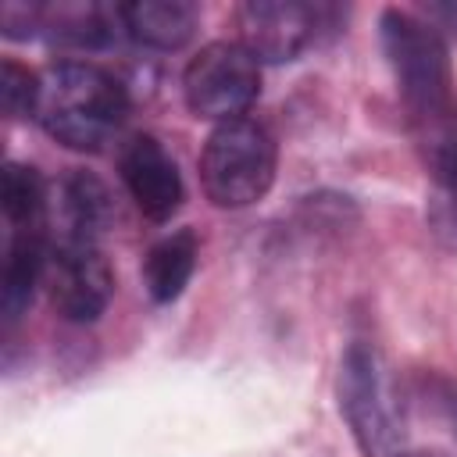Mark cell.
Listing matches in <instances>:
<instances>
[{
    "label": "cell",
    "mask_w": 457,
    "mask_h": 457,
    "mask_svg": "<svg viewBox=\"0 0 457 457\" xmlns=\"http://www.w3.org/2000/svg\"><path fill=\"white\" fill-rule=\"evenodd\" d=\"M46 253H50V243H46L43 228L11 232V243L4 253V275H0V314H4L7 332L29 314L36 289L43 286Z\"/></svg>",
    "instance_id": "cell-10"
},
{
    "label": "cell",
    "mask_w": 457,
    "mask_h": 457,
    "mask_svg": "<svg viewBox=\"0 0 457 457\" xmlns=\"http://www.w3.org/2000/svg\"><path fill=\"white\" fill-rule=\"evenodd\" d=\"M378 43L393 71L396 93L418 129H428L453 111L450 46L421 14L386 7L378 14Z\"/></svg>",
    "instance_id": "cell-2"
},
{
    "label": "cell",
    "mask_w": 457,
    "mask_h": 457,
    "mask_svg": "<svg viewBox=\"0 0 457 457\" xmlns=\"http://www.w3.org/2000/svg\"><path fill=\"white\" fill-rule=\"evenodd\" d=\"M129 118V89L93 61H57L39 71L36 121L68 150L96 154Z\"/></svg>",
    "instance_id": "cell-1"
},
{
    "label": "cell",
    "mask_w": 457,
    "mask_h": 457,
    "mask_svg": "<svg viewBox=\"0 0 457 457\" xmlns=\"http://www.w3.org/2000/svg\"><path fill=\"white\" fill-rule=\"evenodd\" d=\"M278 168V143L257 118L214 125L200 154L204 196L221 211H239L268 196Z\"/></svg>",
    "instance_id": "cell-4"
},
{
    "label": "cell",
    "mask_w": 457,
    "mask_h": 457,
    "mask_svg": "<svg viewBox=\"0 0 457 457\" xmlns=\"http://www.w3.org/2000/svg\"><path fill=\"white\" fill-rule=\"evenodd\" d=\"M36 104H39V75L7 57L0 64V107H4V114L14 121L36 118Z\"/></svg>",
    "instance_id": "cell-16"
},
{
    "label": "cell",
    "mask_w": 457,
    "mask_h": 457,
    "mask_svg": "<svg viewBox=\"0 0 457 457\" xmlns=\"http://www.w3.org/2000/svg\"><path fill=\"white\" fill-rule=\"evenodd\" d=\"M61 211H64V236L100 243L104 228L114 218V200L104 179H96L93 171L71 168L61 179Z\"/></svg>",
    "instance_id": "cell-13"
},
{
    "label": "cell",
    "mask_w": 457,
    "mask_h": 457,
    "mask_svg": "<svg viewBox=\"0 0 457 457\" xmlns=\"http://www.w3.org/2000/svg\"><path fill=\"white\" fill-rule=\"evenodd\" d=\"M0 32L7 39H46L75 50H100V46H111L114 39V29L104 7L79 4V0H61V4L7 0L0 7Z\"/></svg>",
    "instance_id": "cell-8"
},
{
    "label": "cell",
    "mask_w": 457,
    "mask_h": 457,
    "mask_svg": "<svg viewBox=\"0 0 457 457\" xmlns=\"http://www.w3.org/2000/svg\"><path fill=\"white\" fill-rule=\"evenodd\" d=\"M346 11L336 4H303V0H250L236 7L239 43L253 54L257 64H289L321 36L339 32Z\"/></svg>",
    "instance_id": "cell-5"
},
{
    "label": "cell",
    "mask_w": 457,
    "mask_h": 457,
    "mask_svg": "<svg viewBox=\"0 0 457 457\" xmlns=\"http://www.w3.org/2000/svg\"><path fill=\"white\" fill-rule=\"evenodd\" d=\"M182 96L193 118L214 125L246 118L261 96V64L239 39H214L186 64Z\"/></svg>",
    "instance_id": "cell-6"
},
{
    "label": "cell",
    "mask_w": 457,
    "mask_h": 457,
    "mask_svg": "<svg viewBox=\"0 0 457 457\" xmlns=\"http://www.w3.org/2000/svg\"><path fill=\"white\" fill-rule=\"evenodd\" d=\"M421 18L446 39V36H457V4H425L421 7Z\"/></svg>",
    "instance_id": "cell-17"
},
{
    "label": "cell",
    "mask_w": 457,
    "mask_h": 457,
    "mask_svg": "<svg viewBox=\"0 0 457 457\" xmlns=\"http://www.w3.org/2000/svg\"><path fill=\"white\" fill-rule=\"evenodd\" d=\"M0 207L14 232L43 228L46 218V179L21 161H7L0 171Z\"/></svg>",
    "instance_id": "cell-14"
},
{
    "label": "cell",
    "mask_w": 457,
    "mask_h": 457,
    "mask_svg": "<svg viewBox=\"0 0 457 457\" xmlns=\"http://www.w3.org/2000/svg\"><path fill=\"white\" fill-rule=\"evenodd\" d=\"M114 18L136 43L150 50H182L200 25V11L189 0H132L118 4Z\"/></svg>",
    "instance_id": "cell-11"
},
{
    "label": "cell",
    "mask_w": 457,
    "mask_h": 457,
    "mask_svg": "<svg viewBox=\"0 0 457 457\" xmlns=\"http://www.w3.org/2000/svg\"><path fill=\"white\" fill-rule=\"evenodd\" d=\"M200 257V239L193 228H175L171 236L157 239L143 257V286L154 303H171L186 293Z\"/></svg>",
    "instance_id": "cell-12"
},
{
    "label": "cell",
    "mask_w": 457,
    "mask_h": 457,
    "mask_svg": "<svg viewBox=\"0 0 457 457\" xmlns=\"http://www.w3.org/2000/svg\"><path fill=\"white\" fill-rule=\"evenodd\" d=\"M43 289H46L50 307L64 321L93 325L114 296V271H111L100 243L61 236L57 243H50Z\"/></svg>",
    "instance_id": "cell-7"
},
{
    "label": "cell",
    "mask_w": 457,
    "mask_h": 457,
    "mask_svg": "<svg viewBox=\"0 0 457 457\" xmlns=\"http://www.w3.org/2000/svg\"><path fill=\"white\" fill-rule=\"evenodd\" d=\"M118 175L143 218L164 225L182 211L186 182L175 157L164 150L157 136H146V132L132 136L118 154Z\"/></svg>",
    "instance_id": "cell-9"
},
{
    "label": "cell",
    "mask_w": 457,
    "mask_h": 457,
    "mask_svg": "<svg viewBox=\"0 0 457 457\" xmlns=\"http://www.w3.org/2000/svg\"><path fill=\"white\" fill-rule=\"evenodd\" d=\"M336 403L361 457H407V418L375 343H346L336 371Z\"/></svg>",
    "instance_id": "cell-3"
},
{
    "label": "cell",
    "mask_w": 457,
    "mask_h": 457,
    "mask_svg": "<svg viewBox=\"0 0 457 457\" xmlns=\"http://www.w3.org/2000/svg\"><path fill=\"white\" fill-rule=\"evenodd\" d=\"M407 457H446V453H439V450H421V453H407Z\"/></svg>",
    "instance_id": "cell-18"
},
{
    "label": "cell",
    "mask_w": 457,
    "mask_h": 457,
    "mask_svg": "<svg viewBox=\"0 0 457 457\" xmlns=\"http://www.w3.org/2000/svg\"><path fill=\"white\" fill-rule=\"evenodd\" d=\"M421 150L439 189L436 196L457 204V107L439 121H432L428 129H421Z\"/></svg>",
    "instance_id": "cell-15"
}]
</instances>
